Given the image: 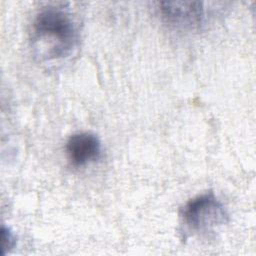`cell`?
Here are the masks:
<instances>
[{
  "label": "cell",
  "mask_w": 256,
  "mask_h": 256,
  "mask_svg": "<svg viewBox=\"0 0 256 256\" xmlns=\"http://www.w3.org/2000/svg\"><path fill=\"white\" fill-rule=\"evenodd\" d=\"M78 42L77 25L67 10L49 6L36 15L32 24V46L40 59H65L74 52Z\"/></svg>",
  "instance_id": "1"
},
{
  "label": "cell",
  "mask_w": 256,
  "mask_h": 256,
  "mask_svg": "<svg viewBox=\"0 0 256 256\" xmlns=\"http://www.w3.org/2000/svg\"><path fill=\"white\" fill-rule=\"evenodd\" d=\"M185 230L192 234L205 235L229 222L224 204L213 192H206L189 200L180 211Z\"/></svg>",
  "instance_id": "2"
},
{
  "label": "cell",
  "mask_w": 256,
  "mask_h": 256,
  "mask_svg": "<svg viewBox=\"0 0 256 256\" xmlns=\"http://www.w3.org/2000/svg\"><path fill=\"white\" fill-rule=\"evenodd\" d=\"M161 18L178 29L199 28L205 20V7L198 1H174L158 3Z\"/></svg>",
  "instance_id": "3"
},
{
  "label": "cell",
  "mask_w": 256,
  "mask_h": 256,
  "mask_svg": "<svg viewBox=\"0 0 256 256\" xmlns=\"http://www.w3.org/2000/svg\"><path fill=\"white\" fill-rule=\"evenodd\" d=\"M67 157L75 167H83L97 161L102 153V144L91 132H78L69 137L65 146Z\"/></svg>",
  "instance_id": "4"
},
{
  "label": "cell",
  "mask_w": 256,
  "mask_h": 256,
  "mask_svg": "<svg viewBox=\"0 0 256 256\" xmlns=\"http://www.w3.org/2000/svg\"><path fill=\"white\" fill-rule=\"evenodd\" d=\"M1 240H2V255H5L7 251L14 248L16 244V237L14 233L7 227L1 228Z\"/></svg>",
  "instance_id": "5"
}]
</instances>
